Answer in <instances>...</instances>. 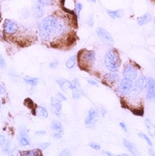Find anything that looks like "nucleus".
I'll return each mask as SVG.
<instances>
[{"label":"nucleus","mask_w":155,"mask_h":156,"mask_svg":"<svg viewBox=\"0 0 155 156\" xmlns=\"http://www.w3.org/2000/svg\"><path fill=\"white\" fill-rule=\"evenodd\" d=\"M67 30V26L64 20L55 15H49L40 24L39 35L43 41L49 42L61 37Z\"/></svg>","instance_id":"1"},{"label":"nucleus","mask_w":155,"mask_h":156,"mask_svg":"<svg viewBox=\"0 0 155 156\" xmlns=\"http://www.w3.org/2000/svg\"><path fill=\"white\" fill-rule=\"evenodd\" d=\"M104 63L109 71H118L121 66V59L116 50L111 48L107 51L104 57Z\"/></svg>","instance_id":"2"},{"label":"nucleus","mask_w":155,"mask_h":156,"mask_svg":"<svg viewBox=\"0 0 155 156\" xmlns=\"http://www.w3.org/2000/svg\"><path fill=\"white\" fill-rule=\"evenodd\" d=\"M96 61V53L93 51L88 50H82L78 55V66L81 69L88 70L92 66Z\"/></svg>","instance_id":"3"},{"label":"nucleus","mask_w":155,"mask_h":156,"mask_svg":"<svg viewBox=\"0 0 155 156\" xmlns=\"http://www.w3.org/2000/svg\"><path fill=\"white\" fill-rule=\"evenodd\" d=\"M96 33L100 37V39L106 45L108 46H112L114 44V41L112 35L106 30V29L102 28V27H98L96 29Z\"/></svg>","instance_id":"4"},{"label":"nucleus","mask_w":155,"mask_h":156,"mask_svg":"<svg viewBox=\"0 0 155 156\" xmlns=\"http://www.w3.org/2000/svg\"><path fill=\"white\" fill-rule=\"evenodd\" d=\"M132 81H130V80L126 79L124 78L120 81V83L118 86L117 90H118L119 93L121 95L126 96L129 95L131 93V91L132 90Z\"/></svg>","instance_id":"5"},{"label":"nucleus","mask_w":155,"mask_h":156,"mask_svg":"<svg viewBox=\"0 0 155 156\" xmlns=\"http://www.w3.org/2000/svg\"><path fill=\"white\" fill-rule=\"evenodd\" d=\"M122 75L124 79L133 81V80H135L137 78L138 72H137V70L135 69L134 66L130 65V64H126L124 66V69H123Z\"/></svg>","instance_id":"6"},{"label":"nucleus","mask_w":155,"mask_h":156,"mask_svg":"<svg viewBox=\"0 0 155 156\" xmlns=\"http://www.w3.org/2000/svg\"><path fill=\"white\" fill-rule=\"evenodd\" d=\"M19 26L15 21L10 19H7L4 23V30L8 35H14L18 31Z\"/></svg>","instance_id":"7"},{"label":"nucleus","mask_w":155,"mask_h":156,"mask_svg":"<svg viewBox=\"0 0 155 156\" xmlns=\"http://www.w3.org/2000/svg\"><path fill=\"white\" fill-rule=\"evenodd\" d=\"M146 99L150 101H155V79L150 78L146 84Z\"/></svg>","instance_id":"8"},{"label":"nucleus","mask_w":155,"mask_h":156,"mask_svg":"<svg viewBox=\"0 0 155 156\" xmlns=\"http://www.w3.org/2000/svg\"><path fill=\"white\" fill-rule=\"evenodd\" d=\"M51 129L54 133H53V137L55 139H60L63 137L64 133V128L62 124L57 120L53 121L51 124Z\"/></svg>","instance_id":"9"},{"label":"nucleus","mask_w":155,"mask_h":156,"mask_svg":"<svg viewBox=\"0 0 155 156\" xmlns=\"http://www.w3.org/2000/svg\"><path fill=\"white\" fill-rule=\"evenodd\" d=\"M51 109L55 115L60 116L62 110V103L61 101L55 97L51 98Z\"/></svg>","instance_id":"10"},{"label":"nucleus","mask_w":155,"mask_h":156,"mask_svg":"<svg viewBox=\"0 0 155 156\" xmlns=\"http://www.w3.org/2000/svg\"><path fill=\"white\" fill-rule=\"evenodd\" d=\"M19 143L20 145L26 146L30 145V140L29 138L28 133L26 129H21L19 134Z\"/></svg>","instance_id":"11"},{"label":"nucleus","mask_w":155,"mask_h":156,"mask_svg":"<svg viewBox=\"0 0 155 156\" xmlns=\"http://www.w3.org/2000/svg\"><path fill=\"white\" fill-rule=\"evenodd\" d=\"M119 76L116 71L115 72H111V73H109L108 74H106L104 76V79H103V81L106 82L107 83H109V84H114L115 82H116L119 80Z\"/></svg>","instance_id":"12"},{"label":"nucleus","mask_w":155,"mask_h":156,"mask_svg":"<svg viewBox=\"0 0 155 156\" xmlns=\"http://www.w3.org/2000/svg\"><path fill=\"white\" fill-rule=\"evenodd\" d=\"M97 117V112L93 108L89 109L88 116L85 119V125H90L93 122V121L96 119Z\"/></svg>","instance_id":"13"},{"label":"nucleus","mask_w":155,"mask_h":156,"mask_svg":"<svg viewBox=\"0 0 155 156\" xmlns=\"http://www.w3.org/2000/svg\"><path fill=\"white\" fill-rule=\"evenodd\" d=\"M151 20H152V15H151L150 13L146 12L144 15H142V17L137 18V23L140 26H142L150 23Z\"/></svg>","instance_id":"14"},{"label":"nucleus","mask_w":155,"mask_h":156,"mask_svg":"<svg viewBox=\"0 0 155 156\" xmlns=\"http://www.w3.org/2000/svg\"><path fill=\"white\" fill-rule=\"evenodd\" d=\"M148 79H146L145 76H141L140 79L137 80L136 83H135V87H136V89L138 90V91H142L146 88V84H147Z\"/></svg>","instance_id":"15"},{"label":"nucleus","mask_w":155,"mask_h":156,"mask_svg":"<svg viewBox=\"0 0 155 156\" xmlns=\"http://www.w3.org/2000/svg\"><path fill=\"white\" fill-rule=\"evenodd\" d=\"M57 82L58 83L60 87L62 89L63 91H66L67 89H71L73 87L72 83L66 79H60L57 80Z\"/></svg>","instance_id":"16"},{"label":"nucleus","mask_w":155,"mask_h":156,"mask_svg":"<svg viewBox=\"0 0 155 156\" xmlns=\"http://www.w3.org/2000/svg\"><path fill=\"white\" fill-rule=\"evenodd\" d=\"M144 125L150 135L152 137H154L155 135V125L149 119H146L144 120Z\"/></svg>","instance_id":"17"},{"label":"nucleus","mask_w":155,"mask_h":156,"mask_svg":"<svg viewBox=\"0 0 155 156\" xmlns=\"http://www.w3.org/2000/svg\"><path fill=\"white\" fill-rule=\"evenodd\" d=\"M123 143H124V145L126 147V148L131 153L136 154L137 153V149L136 146H135L134 144H133L132 143H131L130 141H129L128 140H123Z\"/></svg>","instance_id":"18"},{"label":"nucleus","mask_w":155,"mask_h":156,"mask_svg":"<svg viewBox=\"0 0 155 156\" xmlns=\"http://www.w3.org/2000/svg\"><path fill=\"white\" fill-rule=\"evenodd\" d=\"M35 115L42 118H47L48 117V112L45 107L39 106L35 109Z\"/></svg>","instance_id":"19"},{"label":"nucleus","mask_w":155,"mask_h":156,"mask_svg":"<svg viewBox=\"0 0 155 156\" xmlns=\"http://www.w3.org/2000/svg\"><path fill=\"white\" fill-rule=\"evenodd\" d=\"M108 15L112 18V19H117V18H121L124 15V10L122 9H117V10H108L107 11Z\"/></svg>","instance_id":"20"},{"label":"nucleus","mask_w":155,"mask_h":156,"mask_svg":"<svg viewBox=\"0 0 155 156\" xmlns=\"http://www.w3.org/2000/svg\"><path fill=\"white\" fill-rule=\"evenodd\" d=\"M34 12L37 17H41L44 15V9H43V5L37 2L34 7Z\"/></svg>","instance_id":"21"},{"label":"nucleus","mask_w":155,"mask_h":156,"mask_svg":"<svg viewBox=\"0 0 155 156\" xmlns=\"http://www.w3.org/2000/svg\"><path fill=\"white\" fill-rule=\"evenodd\" d=\"M20 155L23 156H37V155H42L41 151L40 149H34L30 150V151H20Z\"/></svg>","instance_id":"22"},{"label":"nucleus","mask_w":155,"mask_h":156,"mask_svg":"<svg viewBox=\"0 0 155 156\" xmlns=\"http://www.w3.org/2000/svg\"><path fill=\"white\" fill-rule=\"evenodd\" d=\"M71 90L73 91V98L74 99H79L81 97V95H82V90H81V87H76L73 86Z\"/></svg>","instance_id":"23"},{"label":"nucleus","mask_w":155,"mask_h":156,"mask_svg":"<svg viewBox=\"0 0 155 156\" xmlns=\"http://www.w3.org/2000/svg\"><path fill=\"white\" fill-rule=\"evenodd\" d=\"M76 61H77L76 55H73V56H71L70 58L67 60L66 63H65V66L69 69H73V68L75 66V63H76Z\"/></svg>","instance_id":"24"},{"label":"nucleus","mask_w":155,"mask_h":156,"mask_svg":"<svg viewBox=\"0 0 155 156\" xmlns=\"http://www.w3.org/2000/svg\"><path fill=\"white\" fill-rule=\"evenodd\" d=\"M25 82L27 84L35 87L37 84V82H38V79L37 78H33V77H25L24 78Z\"/></svg>","instance_id":"25"},{"label":"nucleus","mask_w":155,"mask_h":156,"mask_svg":"<svg viewBox=\"0 0 155 156\" xmlns=\"http://www.w3.org/2000/svg\"><path fill=\"white\" fill-rule=\"evenodd\" d=\"M139 136H140V137H142V138L144 139V140L146 141V143H147L148 145H150V147H152V141H151V140L150 139V137H149L147 135H144V134H143V133H140V134H139Z\"/></svg>","instance_id":"26"},{"label":"nucleus","mask_w":155,"mask_h":156,"mask_svg":"<svg viewBox=\"0 0 155 156\" xmlns=\"http://www.w3.org/2000/svg\"><path fill=\"white\" fill-rule=\"evenodd\" d=\"M37 1L43 6H50L53 4V0H37Z\"/></svg>","instance_id":"27"},{"label":"nucleus","mask_w":155,"mask_h":156,"mask_svg":"<svg viewBox=\"0 0 155 156\" xmlns=\"http://www.w3.org/2000/svg\"><path fill=\"white\" fill-rule=\"evenodd\" d=\"M25 105L27 106V107L31 108V109H33V108H34V103H33V101H32V100L29 99V98H27V99H26L25 100Z\"/></svg>","instance_id":"28"},{"label":"nucleus","mask_w":155,"mask_h":156,"mask_svg":"<svg viewBox=\"0 0 155 156\" xmlns=\"http://www.w3.org/2000/svg\"><path fill=\"white\" fill-rule=\"evenodd\" d=\"M88 145L90 146L91 147H92L93 149L96 150V151H99V150H101L100 145L97 143H95V142H91V143L88 144Z\"/></svg>","instance_id":"29"},{"label":"nucleus","mask_w":155,"mask_h":156,"mask_svg":"<svg viewBox=\"0 0 155 156\" xmlns=\"http://www.w3.org/2000/svg\"><path fill=\"white\" fill-rule=\"evenodd\" d=\"M82 9H83V5H82V4L78 2V3L76 4V5H75V9H76V12H77L78 15H80V13H81V10H82Z\"/></svg>","instance_id":"30"},{"label":"nucleus","mask_w":155,"mask_h":156,"mask_svg":"<svg viewBox=\"0 0 155 156\" xmlns=\"http://www.w3.org/2000/svg\"><path fill=\"white\" fill-rule=\"evenodd\" d=\"M58 64H59V62L57 61H54L51 62V63H50V68L52 69H56V68L58 66Z\"/></svg>","instance_id":"31"},{"label":"nucleus","mask_w":155,"mask_h":156,"mask_svg":"<svg viewBox=\"0 0 155 156\" xmlns=\"http://www.w3.org/2000/svg\"><path fill=\"white\" fill-rule=\"evenodd\" d=\"M5 66H6L5 60L3 58L2 55L0 53V67H1V68H5Z\"/></svg>","instance_id":"32"},{"label":"nucleus","mask_w":155,"mask_h":156,"mask_svg":"<svg viewBox=\"0 0 155 156\" xmlns=\"http://www.w3.org/2000/svg\"><path fill=\"white\" fill-rule=\"evenodd\" d=\"M50 145V143H42V144H40V145H39V147H40V149H41V150H45V149H46L47 147H49Z\"/></svg>","instance_id":"33"},{"label":"nucleus","mask_w":155,"mask_h":156,"mask_svg":"<svg viewBox=\"0 0 155 156\" xmlns=\"http://www.w3.org/2000/svg\"><path fill=\"white\" fill-rule=\"evenodd\" d=\"M5 144V136L0 135V147L2 146Z\"/></svg>","instance_id":"34"},{"label":"nucleus","mask_w":155,"mask_h":156,"mask_svg":"<svg viewBox=\"0 0 155 156\" xmlns=\"http://www.w3.org/2000/svg\"><path fill=\"white\" fill-rule=\"evenodd\" d=\"M57 99L60 100V101H65V100L67 99L66 97H65L63 94H62L61 93L57 94Z\"/></svg>","instance_id":"35"},{"label":"nucleus","mask_w":155,"mask_h":156,"mask_svg":"<svg viewBox=\"0 0 155 156\" xmlns=\"http://www.w3.org/2000/svg\"><path fill=\"white\" fill-rule=\"evenodd\" d=\"M119 125H120V127H122L123 129H124V131L127 132V127H126V124H125L124 122H120L119 123Z\"/></svg>","instance_id":"36"},{"label":"nucleus","mask_w":155,"mask_h":156,"mask_svg":"<svg viewBox=\"0 0 155 156\" xmlns=\"http://www.w3.org/2000/svg\"><path fill=\"white\" fill-rule=\"evenodd\" d=\"M71 155V153L67 149L64 150V151H63V152H61V153H60V155Z\"/></svg>","instance_id":"37"},{"label":"nucleus","mask_w":155,"mask_h":156,"mask_svg":"<svg viewBox=\"0 0 155 156\" xmlns=\"http://www.w3.org/2000/svg\"><path fill=\"white\" fill-rule=\"evenodd\" d=\"M88 82L89 84H91V85H92V86H98V83H97L96 81H93V80H88Z\"/></svg>","instance_id":"38"},{"label":"nucleus","mask_w":155,"mask_h":156,"mask_svg":"<svg viewBox=\"0 0 155 156\" xmlns=\"http://www.w3.org/2000/svg\"><path fill=\"white\" fill-rule=\"evenodd\" d=\"M5 93V89L3 87V86L0 83V94H4Z\"/></svg>","instance_id":"39"},{"label":"nucleus","mask_w":155,"mask_h":156,"mask_svg":"<svg viewBox=\"0 0 155 156\" xmlns=\"http://www.w3.org/2000/svg\"><path fill=\"white\" fill-rule=\"evenodd\" d=\"M45 133H46V132L44 130H40V131H38L36 133L37 135H44Z\"/></svg>","instance_id":"40"},{"label":"nucleus","mask_w":155,"mask_h":156,"mask_svg":"<svg viewBox=\"0 0 155 156\" xmlns=\"http://www.w3.org/2000/svg\"><path fill=\"white\" fill-rule=\"evenodd\" d=\"M103 154H106V155H112V154L109 153V152H107V151H103Z\"/></svg>","instance_id":"41"},{"label":"nucleus","mask_w":155,"mask_h":156,"mask_svg":"<svg viewBox=\"0 0 155 156\" xmlns=\"http://www.w3.org/2000/svg\"><path fill=\"white\" fill-rule=\"evenodd\" d=\"M150 151V155H155V153H154V151H152V149H150V151Z\"/></svg>","instance_id":"42"},{"label":"nucleus","mask_w":155,"mask_h":156,"mask_svg":"<svg viewBox=\"0 0 155 156\" xmlns=\"http://www.w3.org/2000/svg\"><path fill=\"white\" fill-rule=\"evenodd\" d=\"M91 2H93V3H96V0H91Z\"/></svg>","instance_id":"43"},{"label":"nucleus","mask_w":155,"mask_h":156,"mask_svg":"<svg viewBox=\"0 0 155 156\" xmlns=\"http://www.w3.org/2000/svg\"><path fill=\"white\" fill-rule=\"evenodd\" d=\"M0 107H1V104H0Z\"/></svg>","instance_id":"44"}]
</instances>
